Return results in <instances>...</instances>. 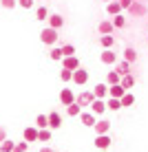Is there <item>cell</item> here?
<instances>
[{
	"label": "cell",
	"instance_id": "obj_1",
	"mask_svg": "<svg viewBox=\"0 0 148 152\" xmlns=\"http://www.w3.org/2000/svg\"><path fill=\"white\" fill-rule=\"evenodd\" d=\"M57 29H51V27H46V29H42V33H40V40H42V44H49V46H53L55 42H57Z\"/></svg>",
	"mask_w": 148,
	"mask_h": 152
},
{
	"label": "cell",
	"instance_id": "obj_2",
	"mask_svg": "<svg viewBox=\"0 0 148 152\" xmlns=\"http://www.w3.org/2000/svg\"><path fill=\"white\" fill-rule=\"evenodd\" d=\"M93 99H95L93 91H84V93H80V95L75 97V104H77V106H80L82 110H84V108H88V106L93 104Z\"/></svg>",
	"mask_w": 148,
	"mask_h": 152
},
{
	"label": "cell",
	"instance_id": "obj_3",
	"mask_svg": "<svg viewBox=\"0 0 148 152\" xmlns=\"http://www.w3.org/2000/svg\"><path fill=\"white\" fill-rule=\"evenodd\" d=\"M71 82H73V84H77V86H84V84L88 82V71H86V69H82V66H80V69H75V71H73Z\"/></svg>",
	"mask_w": 148,
	"mask_h": 152
},
{
	"label": "cell",
	"instance_id": "obj_4",
	"mask_svg": "<svg viewBox=\"0 0 148 152\" xmlns=\"http://www.w3.org/2000/svg\"><path fill=\"white\" fill-rule=\"evenodd\" d=\"M88 110L93 115H104L106 113V99H93V104L88 106Z\"/></svg>",
	"mask_w": 148,
	"mask_h": 152
},
{
	"label": "cell",
	"instance_id": "obj_5",
	"mask_svg": "<svg viewBox=\"0 0 148 152\" xmlns=\"http://www.w3.org/2000/svg\"><path fill=\"white\" fill-rule=\"evenodd\" d=\"M62 69H68V71H75L80 69V60H77L75 55H68V57H62Z\"/></svg>",
	"mask_w": 148,
	"mask_h": 152
},
{
	"label": "cell",
	"instance_id": "obj_6",
	"mask_svg": "<svg viewBox=\"0 0 148 152\" xmlns=\"http://www.w3.org/2000/svg\"><path fill=\"white\" fill-rule=\"evenodd\" d=\"M110 143H113V139H110L108 134H97V137H95V148H99V150H108Z\"/></svg>",
	"mask_w": 148,
	"mask_h": 152
},
{
	"label": "cell",
	"instance_id": "obj_7",
	"mask_svg": "<svg viewBox=\"0 0 148 152\" xmlns=\"http://www.w3.org/2000/svg\"><path fill=\"white\" fill-rule=\"evenodd\" d=\"M126 11H128L130 15H137V18H139V15H146L148 9H146V4H144V2H133L128 9H126Z\"/></svg>",
	"mask_w": 148,
	"mask_h": 152
},
{
	"label": "cell",
	"instance_id": "obj_8",
	"mask_svg": "<svg viewBox=\"0 0 148 152\" xmlns=\"http://www.w3.org/2000/svg\"><path fill=\"white\" fill-rule=\"evenodd\" d=\"M80 121L86 126V128H93L97 119H95V115H93L91 110H82V113H80Z\"/></svg>",
	"mask_w": 148,
	"mask_h": 152
},
{
	"label": "cell",
	"instance_id": "obj_9",
	"mask_svg": "<svg viewBox=\"0 0 148 152\" xmlns=\"http://www.w3.org/2000/svg\"><path fill=\"white\" fill-rule=\"evenodd\" d=\"M60 102H62V106H68V104L75 102V95H73L71 88H62L60 91Z\"/></svg>",
	"mask_w": 148,
	"mask_h": 152
},
{
	"label": "cell",
	"instance_id": "obj_10",
	"mask_svg": "<svg viewBox=\"0 0 148 152\" xmlns=\"http://www.w3.org/2000/svg\"><path fill=\"white\" fill-rule=\"evenodd\" d=\"M95 134H108V130H110V121L108 119H99V121H95Z\"/></svg>",
	"mask_w": 148,
	"mask_h": 152
},
{
	"label": "cell",
	"instance_id": "obj_11",
	"mask_svg": "<svg viewBox=\"0 0 148 152\" xmlns=\"http://www.w3.org/2000/svg\"><path fill=\"white\" fill-rule=\"evenodd\" d=\"M22 137H24V141H27V143H33V141H38V128H35V126H29V128H24Z\"/></svg>",
	"mask_w": 148,
	"mask_h": 152
},
{
	"label": "cell",
	"instance_id": "obj_12",
	"mask_svg": "<svg viewBox=\"0 0 148 152\" xmlns=\"http://www.w3.org/2000/svg\"><path fill=\"white\" fill-rule=\"evenodd\" d=\"M99 60H102V64L110 66V64H115V62H117V55H115L110 49H104V53L99 55Z\"/></svg>",
	"mask_w": 148,
	"mask_h": 152
},
{
	"label": "cell",
	"instance_id": "obj_13",
	"mask_svg": "<svg viewBox=\"0 0 148 152\" xmlns=\"http://www.w3.org/2000/svg\"><path fill=\"white\" fill-rule=\"evenodd\" d=\"M93 95H95V99H106L108 97V84H97L93 88Z\"/></svg>",
	"mask_w": 148,
	"mask_h": 152
},
{
	"label": "cell",
	"instance_id": "obj_14",
	"mask_svg": "<svg viewBox=\"0 0 148 152\" xmlns=\"http://www.w3.org/2000/svg\"><path fill=\"white\" fill-rule=\"evenodd\" d=\"M113 22H110V20H102V22H99L97 24V31H99V33H102V35H113Z\"/></svg>",
	"mask_w": 148,
	"mask_h": 152
},
{
	"label": "cell",
	"instance_id": "obj_15",
	"mask_svg": "<svg viewBox=\"0 0 148 152\" xmlns=\"http://www.w3.org/2000/svg\"><path fill=\"white\" fill-rule=\"evenodd\" d=\"M46 119H49V130H57L62 126V117L57 113H51V115H46Z\"/></svg>",
	"mask_w": 148,
	"mask_h": 152
},
{
	"label": "cell",
	"instance_id": "obj_16",
	"mask_svg": "<svg viewBox=\"0 0 148 152\" xmlns=\"http://www.w3.org/2000/svg\"><path fill=\"white\" fill-rule=\"evenodd\" d=\"M115 73H119V75H128V73H130V64L126 60L115 62Z\"/></svg>",
	"mask_w": 148,
	"mask_h": 152
},
{
	"label": "cell",
	"instance_id": "obj_17",
	"mask_svg": "<svg viewBox=\"0 0 148 152\" xmlns=\"http://www.w3.org/2000/svg\"><path fill=\"white\" fill-rule=\"evenodd\" d=\"M124 93H126V91H124V86H121V84H113V86H108V97L119 99Z\"/></svg>",
	"mask_w": 148,
	"mask_h": 152
},
{
	"label": "cell",
	"instance_id": "obj_18",
	"mask_svg": "<svg viewBox=\"0 0 148 152\" xmlns=\"http://www.w3.org/2000/svg\"><path fill=\"white\" fill-rule=\"evenodd\" d=\"M49 27L51 29H60L62 24H64V18H62V15H57V13H53V15H49Z\"/></svg>",
	"mask_w": 148,
	"mask_h": 152
},
{
	"label": "cell",
	"instance_id": "obj_19",
	"mask_svg": "<svg viewBox=\"0 0 148 152\" xmlns=\"http://www.w3.org/2000/svg\"><path fill=\"white\" fill-rule=\"evenodd\" d=\"M119 102H121V108H130V106L135 104V97H133V93H128V91H126L124 95L119 97Z\"/></svg>",
	"mask_w": 148,
	"mask_h": 152
},
{
	"label": "cell",
	"instance_id": "obj_20",
	"mask_svg": "<svg viewBox=\"0 0 148 152\" xmlns=\"http://www.w3.org/2000/svg\"><path fill=\"white\" fill-rule=\"evenodd\" d=\"M119 84H121V86H124V91H128V88H133V86H135V77L130 75V73H128V75H121Z\"/></svg>",
	"mask_w": 148,
	"mask_h": 152
},
{
	"label": "cell",
	"instance_id": "obj_21",
	"mask_svg": "<svg viewBox=\"0 0 148 152\" xmlns=\"http://www.w3.org/2000/svg\"><path fill=\"white\" fill-rule=\"evenodd\" d=\"M106 11H108V15H117V13H121V7H119V2H115V0L106 2Z\"/></svg>",
	"mask_w": 148,
	"mask_h": 152
},
{
	"label": "cell",
	"instance_id": "obj_22",
	"mask_svg": "<svg viewBox=\"0 0 148 152\" xmlns=\"http://www.w3.org/2000/svg\"><path fill=\"white\" fill-rule=\"evenodd\" d=\"M110 22H113V27H115V29H124V27H126V18H124V13L113 15V20H110Z\"/></svg>",
	"mask_w": 148,
	"mask_h": 152
},
{
	"label": "cell",
	"instance_id": "obj_23",
	"mask_svg": "<svg viewBox=\"0 0 148 152\" xmlns=\"http://www.w3.org/2000/svg\"><path fill=\"white\" fill-rule=\"evenodd\" d=\"M80 113H82V108L77 106L75 102H73V104H68V106H66V115H68V117H80Z\"/></svg>",
	"mask_w": 148,
	"mask_h": 152
},
{
	"label": "cell",
	"instance_id": "obj_24",
	"mask_svg": "<svg viewBox=\"0 0 148 152\" xmlns=\"http://www.w3.org/2000/svg\"><path fill=\"white\" fill-rule=\"evenodd\" d=\"M106 108H108V110H119V108H121V102H119V99H115V97H108L106 99Z\"/></svg>",
	"mask_w": 148,
	"mask_h": 152
},
{
	"label": "cell",
	"instance_id": "obj_25",
	"mask_svg": "<svg viewBox=\"0 0 148 152\" xmlns=\"http://www.w3.org/2000/svg\"><path fill=\"white\" fill-rule=\"evenodd\" d=\"M124 60L128 62V64H133V62L137 60V51L130 49V46H128V49H124Z\"/></svg>",
	"mask_w": 148,
	"mask_h": 152
},
{
	"label": "cell",
	"instance_id": "obj_26",
	"mask_svg": "<svg viewBox=\"0 0 148 152\" xmlns=\"http://www.w3.org/2000/svg\"><path fill=\"white\" fill-rule=\"evenodd\" d=\"M99 44H102L104 49H113L115 38H113V35H102V38H99Z\"/></svg>",
	"mask_w": 148,
	"mask_h": 152
},
{
	"label": "cell",
	"instance_id": "obj_27",
	"mask_svg": "<svg viewBox=\"0 0 148 152\" xmlns=\"http://www.w3.org/2000/svg\"><path fill=\"white\" fill-rule=\"evenodd\" d=\"M35 128H38V130L49 128V119H46V115H38V117H35Z\"/></svg>",
	"mask_w": 148,
	"mask_h": 152
},
{
	"label": "cell",
	"instance_id": "obj_28",
	"mask_svg": "<svg viewBox=\"0 0 148 152\" xmlns=\"http://www.w3.org/2000/svg\"><path fill=\"white\" fill-rule=\"evenodd\" d=\"M119 80H121V75H119V73H115V71H110L108 75H106V84H108V86H113V84H119Z\"/></svg>",
	"mask_w": 148,
	"mask_h": 152
},
{
	"label": "cell",
	"instance_id": "obj_29",
	"mask_svg": "<svg viewBox=\"0 0 148 152\" xmlns=\"http://www.w3.org/2000/svg\"><path fill=\"white\" fill-rule=\"evenodd\" d=\"M49 18V9L46 7H38L35 9V20H46Z\"/></svg>",
	"mask_w": 148,
	"mask_h": 152
},
{
	"label": "cell",
	"instance_id": "obj_30",
	"mask_svg": "<svg viewBox=\"0 0 148 152\" xmlns=\"http://www.w3.org/2000/svg\"><path fill=\"white\" fill-rule=\"evenodd\" d=\"M51 60H53V62H60L62 60V49H60V46H51Z\"/></svg>",
	"mask_w": 148,
	"mask_h": 152
},
{
	"label": "cell",
	"instance_id": "obj_31",
	"mask_svg": "<svg viewBox=\"0 0 148 152\" xmlns=\"http://www.w3.org/2000/svg\"><path fill=\"white\" fill-rule=\"evenodd\" d=\"M13 141H9V139H4V141H0V152H11L13 150Z\"/></svg>",
	"mask_w": 148,
	"mask_h": 152
},
{
	"label": "cell",
	"instance_id": "obj_32",
	"mask_svg": "<svg viewBox=\"0 0 148 152\" xmlns=\"http://www.w3.org/2000/svg\"><path fill=\"white\" fill-rule=\"evenodd\" d=\"M60 49H62V57L75 55V46H73V44H64V46H60Z\"/></svg>",
	"mask_w": 148,
	"mask_h": 152
},
{
	"label": "cell",
	"instance_id": "obj_33",
	"mask_svg": "<svg viewBox=\"0 0 148 152\" xmlns=\"http://www.w3.org/2000/svg\"><path fill=\"white\" fill-rule=\"evenodd\" d=\"M49 139H51V130L49 128L38 130V141H49Z\"/></svg>",
	"mask_w": 148,
	"mask_h": 152
},
{
	"label": "cell",
	"instance_id": "obj_34",
	"mask_svg": "<svg viewBox=\"0 0 148 152\" xmlns=\"http://www.w3.org/2000/svg\"><path fill=\"white\" fill-rule=\"evenodd\" d=\"M27 148H29L27 141H18V143L13 145V150H11V152H27Z\"/></svg>",
	"mask_w": 148,
	"mask_h": 152
},
{
	"label": "cell",
	"instance_id": "obj_35",
	"mask_svg": "<svg viewBox=\"0 0 148 152\" xmlns=\"http://www.w3.org/2000/svg\"><path fill=\"white\" fill-rule=\"evenodd\" d=\"M71 77H73V71L62 69V73H60V80H62V82H71Z\"/></svg>",
	"mask_w": 148,
	"mask_h": 152
},
{
	"label": "cell",
	"instance_id": "obj_36",
	"mask_svg": "<svg viewBox=\"0 0 148 152\" xmlns=\"http://www.w3.org/2000/svg\"><path fill=\"white\" fill-rule=\"evenodd\" d=\"M15 4H18V0H0V7H4V9H13Z\"/></svg>",
	"mask_w": 148,
	"mask_h": 152
},
{
	"label": "cell",
	"instance_id": "obj_37",
	"mask_svg": "<svg viewBox=\"0 0 148 152\" xmlns=\"http://www.w3.org/2000/svg\"><path fill=\"white\" fill-rule=\"evenodd\" d=\"M18 4L22 9H31V7H33V0H18Z\"/></svg>",
	"mask_w": 148,
	"mask_h": 152
},
{
	"label": "cell",
	"instance_id": "obj_38",
	"mask_svg": "<svg viewBox=\"0 0 148 152\" xmlns=\"http://www.w3.org/2000/svg\"><path fill=\"white\" fill-rule=\"evenodd\" d=\"M133 2H135V0H119V7H121V11H124V9H128Z\"/></svg>",
	"mask_w": 148,
	"mask_h": 152
},
{
	"label": "cell",
	"instance_id": "obj_39",
	"mask_svg": "<svg viewBox=\"0 0 148 152\" xmlns=\"http://www.w3.org/2000/svg\"><path fill=\"white\" fill-rule=\"evenodd\" d=\"M4 139H7V130L0 126V141H4Z\"/></svg>",
	"mask_w": 148,
	"mask_h": 152
},
{
	"label": "cell",
	"instance_id": "obj_40",
	"mask_svg": "<svg viewBox=\"0 0 148 152\" xmlns=\"http://www.w3.org/2000/svg\"><path fill=\"white\" fill-rule=\"evenodd\" d=\"M40 152H55V150H53V148H42Z\"/></svg>",
	"mask_w": 148,
	"mask_h": 152
},
{
	"label": "cell",
	"instance_id": "obj_41",
	"mask_svg": "<svg viewBox=\"0 0 148 152\" xmlns=\"http://www.w3.org/2000/svg\"><path fill=\"white\" fill-rule=\"evenodd\" d=\"M104 2H110V0H104Z\"/></svg>",
	"mask_w": 148,
	"mask_h": 152
},
{
	"label": "cell",
	"instance_id": "obj_42",
	"mask_svg": "<svg viewBox=\"0 0 148 152\" xmlns=\"http://www.w3.org/2000/svg\"><path fill=\"white\" fill-rule=\"evenodd\" d=\"M115 2H119V0H115Z\"/></svg>",
	"mask_w": 148,
	"mask_h": 152
}]
</instances>
